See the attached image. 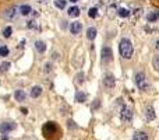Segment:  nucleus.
<instances>
[{"instance_id":"f257e3e1","label":"nucleus","mask_w":159,"mask_h":140,"mask_svg":"<svg viewBox=\"0 0 159 140\" xmlns=\"http://www.w3.org/2000/svg\"><path fill=\"white\" fill-rule=\"evenodd\" d=\"M119 50H120L121 57H124V59H131L132 52H134L131 41H130L129 38H123L120 41V44H119Z\"/></svg>"},{"instance_id":"f03ea898","label":"nucleus","mask_w":159,"mask_h":140,"mask_svg":"<svg viewBox=\"0 0 159 140\" xmlns=\"http://www.w3.org/2000/svg\"><path fill=\"white\" fill-rule=\"evenodd\" d=\"M134 81H136L137 87L140 88L141 91H147L148 88H149V84H148V80H147V77H145V74H144L142 72L137 73V74H136V77H134Z\"/></svg>"},{"instance_id":"7ed1b4c3","label":"nucleus","mask_w":159,"mask_h":140,"mask_svg":"<svg viewBox=\"0 0 159 140\" xmlns=\"http://www.w3.org/2000/svg\"><path fill=\"white\" fill-rule=\"evenodd\" d=\"M120 118L123 122H131L132 119V111L130 106L127 105H123L121 106V111H120Z\"/></svg>"},{"instance_id":"20e7f679","label":"nucleus","mask_w":159,"mask_h":140,"mask_svg":"<svg viewBox=\"0 0 159 140\" xmlns=\"http://www.w3.org/2000/svg\"><path fill=\"white\" fill-rule=\"evenodd\" d=\"M101 55H102L103 62H110L112 60V57H113V50L110 49V46H103Z\"/></svg>"},{"instance_id":"39448f33","label":"nucleus","mask_w":159,"mask_h":140,"mask_svg":"<svg viewBox=\"0 0 159 140\" xmlns=\"http://www.w3.org/2000/svg\"><path fill=\"white\" fill-rule=\"evenodd\" d=\"M14 129H15V123H13V122H3V123H0V132L3 135L13 132Z\"/></svg>"},{"instance_id":"423d86ee","label":"nucleus","mask_w":159,"mask_h":140,"mask_svg":"<svg viewBox=\"0 0 159 140\" xmlns=\"http://www.w3.org/2000/svg\"><path fill=\"white\" fill-rule=\"evenodd\" d=\"M103 84H105V87L108 88H113L114 84H116V79L112 73H108L105 77H103Z\"/></svg>"},{"instance_id":"0eeeda50","label":"nucleus","mask_w":159,"mask_h":140,"mask_svg":"<svg viewBox=\"0 0 159 140\" xmlns=\"http://www.w3.org/2000/svg\"><path fill=\"white\" fill-rule=\"evenodd\" d=\"M81 30H83V24L80 23V21H74V23L70 24V32H71L73 35L80 34Z\"/></svg>"},{"instance_id":"6e6552de","label":"nucleus","mask_w":159,"mask_h":140,"mask_svg":"<svg viewBox=\"0 0 159 140\" xmlns=\"http://www.w3.org/2000/svg\"><path fill=\"white\" fill-rule=\"evenodd\" d=\"M17 11H18L17 7H10L7 11H4V17L7 20H14L17 17Z\"/></svg>"},{"instance_id":"1a4fd4ad","label":"nucleus","mask_w":159,"mask_h":140,"mask_svg":"<svg viewBox=\"0 0 159 140\" xmlns=\"http://www.w3.org/2000/svg\"><path fill=\"white\" fill-rule=\"evenodd\" d=\"M18 11L21 15H30L31 11H32V7H31L30 4H21L18 8Z\"/></svg>"},{"instance_id":"9d476101","label":"nucleus","mask_w":159,"mask_h":140,"mask_svg":"<svg viewBox=\"0 0 159 140\" xmlns=\"http://www.w3.org/2000/svg\"><path fill=\"white\" fill-rule=\"evenodd\" d=\"M42 87L41 86H34V87L31 88V93H30V95L32 97V98H38V97H41V94H42Z\"/></svg>"},{"instance_id":"9b49d317","label":"nucleus","mask_w":159,"mask_h":140,"mask_svg":"<svg viewBox=\"0 0 159 140\" xmlns=\"http://www.w3.org/2000/svg\"><path fill=\"white\" fill-rule=\"evenodd\" d=\"M155 109H154V106H148L147 109H145V118H147L148 121H154V119H155Z\"/></svg>"},{"instance_id":"f8f14e48","label":"nucleus","mask_w":159,"mask_h":140,"mask_svg":"<svg viewBox=\"0 0 159 140\" xmlns=\"http://www.w3.org/2000/svg\"><path fill=\"white\" fill-rule=\"evenodd\" d=\"M96 34H98V31H96L95 27H89L87 30V38L89 39V41H94V39L96 38Z\"/></svg>"},{"instance_id":"ddd939ff","label":"nucleus","mask_w":159,"mask_h":140,"mask_svg":"<svg viewBox=\"0 0 159 140\" xmlns=\"http://www.w3.org/2000/svg\"><path fill=\"white\" fill-rule=\"evenodd\" d=\"M158 18H159V15H158V11H149L147 14V21L148 23H156L158 21Z\"/></svg>"},{"instance_id":"4468645a","label":"nucleus","mask_w":159,"mask_h":140,"mask_svg":"<svg viewBox=\"0 0 159 140\" xmlns=\"http://www.w3.org/2000/svg\"><path fill=\"white\" fill-rule=\"evenodd\" d=\"M14 98L17 99V101H20V102L25 101V99H26V94H25V91H23V90H17V91L14 93Z\"/></svg>"},{"instance_id":"2eb2a0df","label":"nucleus","mask_w":159,"mask_h":140,"mask_svg":"<svg viewBox=\"0 0 159 140\" xmlns=\"http://www.w3.org/2000/svg\"><path fill=\"white\" fill-rule=\"evenodd\" d=\"M35 49H36V52L43 53L46 50V44L43 41H35Z\"/></svg>"},{"instance_id":"dca6fc26","label":"nucleus","mask_w":159,"mask_h":140,"mask_svg":"<svg viewBox=\"0 0 159 140\" xmlns=\"http://www.w3.org/2000/svg\"><path fill=\"white\" fill-rule=\"evenodd\" d=\"M76 101L77 102H85L87 101V94L84 91H77L76 93Z\"/></svg>"},{"instance_id":"f3484780","label":"nucleus","mask_w":159,"mask_h":140,"mask_svg":"<svg viewBox=\"0 0 159 140\" xmlns=\"http://www.w3.org/2000/svg\"><path fill=\"white\" fill-rule=\"evenodd\" d=\"M117 15L119 17H121V18H127L130 15V10L129 8H126V7H121L117 10Z\"/></svg>"},{"instance_id":"a211bd4d","label":"nucleus","mask_w":159,"mask_h":140,"mask_svg":"<svg viewBox=\"0 0 159 140\" xmlns=\"http://www.w3.org/2000/svg\"><path fill=\"white\" fill-rule=\"evenodd\" d=\"M131 140H149V139H148V136L144 132H136Z\"/></svg>"},{"instance_id":"6ab92c4d","label":"nucleus","mask_w":159,"mask_h":140,"mask_svg":"<svg viewBox=\"0 0 159 140\" xmlns=\"http://www.w3.org/2000/svg\"><path fill=\"white\" fill-rule=\"evenodd\" d=\"M67 13H68L70 17H78V15H80V8L77 7V6H73V7L68 8Z\"/></svg>"},{"instance_id":"aec40b11","label":"nucleus","mask_w":159,"mask_h":140,"mask_svg":"<svg viewBox=\"0 0 159 140\" xmlns=\"http://www.w3.org/2000/svg\"><path fill=\"white\" fill-rule=\"evenodd\" d=\"M66 6H67V2H66V0H55V7L56 8L63 10V8H66Z\"/></svg>"},{"instance_id":"412c9836","label":"nucleus","mask_w":159,"mask_h":140,"mask_svg":"<svg viewBox=\"0 0 159 140\" xmlns=\"http://www.w3.org/2000/svg\"><path fill=\"white\" fill-rule=\"evenodd\" d=\"M88 15H89L91 18H96V17H98V8L91 7L89 10H88Z\"/></svg>"},{"instance_id":"4be33fe9","label":"nucleus","mask_w":159,"mask_h":140,"mask_svg":"<svg viewBox=\"0 0 159 140\" xmlns=\"http://www.w3.org/2000/svg\"><path fill=\"white\" fill-rule=\"evenodd\" d=\"M11 34H13V28H11V27H6V28L3 30V37H4V38H10Z\"/></svg>"},{"instance_id":"5701e85b","label":"nucleus","mask_w":159,"mask_h":140,"mask_svg":"<svg viewBox=\"0 0 159 140\" xmlns=\"http://www.w3.org/2000/svg\"><path fill=\"white\" fill-rule=\"evenodd\" d=\"M8 55V48L7 46H0V56H7Z\"/></svg>"},{"instance_id":"b1692460","label":"nucleus","mask_w":159,"mask_h":140,"mask_svg":"<svg viewBox=\"0 0 159 140\" xmlns=\"http://www.w3.org/2000/svg\"><path fill=\"white\" fill-rule=\"evenodd\" d=\"M8 67H10V62H4V63H2V70H3V72H7Z\"/></svg>"},{"instance_id":"393cba45","label":"nucleus","mask_w":159,"mask_h":140,"mask_svg":"<svg viewBox=\"0 0 159 140\" xmlns=\"http://www.w3.org/2000/svg\"><path fill=\"white\" fill-rule=\"evenodd\" d=\"M43 67H45V69H43V72L49 73L50 70H52V64H50V63H45V66H43Z\"/></svg>"},{"instance_id":"a878e982","label":"nucleus","mask_w":159,"mask_h":140,"mask_svg":"<svg viewBox=\"0 0 159 140\" xmlns=\"http://www.w3.org/2000/svg\"><path fill=\"white\" fill-rule=\"evenodd\" d=\"M117 4H119V0H110V2H109V7L110 8H112V7H116Z\"/></svg>"},{"instance_id":"bb28decb","label":"nucleus","mask_w":159,"mask_h":140,"mask_svg":"<svg viewBox=\"0 0 159 140\" xmlns=\"http://www.w3.org/2000/svg\"><path fill=\"white\" fill-rule=\"evenodd\" d=\"M28 28H36V23H35L34 20L28 21Z\"/></svg>"},{"instance_id":"cd10ccee","label":"nucleus","mask_w":159,"mask_h":140,"mask_svg":"<svg viewBox=\"0 0 159 140\" xmlns=\"http://www.w3.org/2000/svg\"><path fill=\"white\" fill-rule=\"evenodd\" d=\"M154 69H155V70H158V56H155L154 57Z\"/></svg>"},{"instance_id":"c85d7f7f","label":"nucleus","mask_w":159,"mask_h":140,"mask_svg":"<svg viewBox=\"0 0 159 140\" xmlns=\"http://www.w3.org/2000/svg\"><path fill=\"white\" fill-rule=\"evenodd\" d=\"M21 112H23V114H26L28 111H26V108H21Z\"/></svg>"},{"instance_id":"c756f323","label":"nucleus","mask_w":159,"mask_h":140,"mask_svg":"<svg viewBox=\"0 0 159 140\" xmlns=\"http://www.w3.org/2000/svg\"><path fill=\"white\" fill-rule=\"evenodd\" d=\"M70 2H71V3H77V2H78V0H70Z\"/></svg>"},{"instance_id":"7c9ffc66","label":"nucleus","mask_w":159,"mask_h":140,"mask_svg":"<svg viewBox=\"0 0 159 140\" xmlns=\"http://www.w3.org/2000/svg\"><path fill=\"white\" fill-rule=\"evenodd\" d=\"M2 140H7V139H6V137H2Z\"/></svg>"},{"instance_id":"2f4dec72","label":"nucleus","mask_w":159,"mask_h":140,"mask_svg":"<svg viewBox=\"0 0 159 140\" xmlns=\"http://www.w3.org/2000/svg\"><path fill=\"white\" fill-rule=\"evenodd\" d=\"M38 2H45V0H38Z\"/></svg>"}]
</instances>
